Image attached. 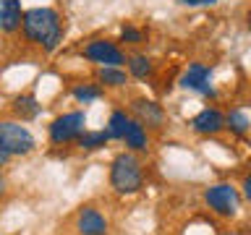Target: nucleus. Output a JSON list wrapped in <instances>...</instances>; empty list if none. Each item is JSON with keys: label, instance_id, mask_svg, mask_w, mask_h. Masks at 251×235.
<instances>
[{"label": "nucleus", "instance_id": "12", "mask_svg": "<svg viewBox=\"0 0 251 235\" xmlns=\"http://www.w3.org/2000/svg\"><path fill=\"white\" fill-rule=\"evenodd\" d=\"M121 141L126 144V149L133 152V154H136V152H147V149H149V131L139 120H133V118H131Z\"/></svg>", "mask_w": 251, "mask_h": 235}, {"label": "nucleus", "instance_id": "21", "mask_svg": "<svg viewBox=\"0 0 251 235\" xmlns=\"http://www.w3.org/2000/svg\"><path fill=\"white\" fill-rule=\"evenodd\" d=\"M180 5H188V8H196V5H215L217 0H178Z\"/></svg>", "mask_w": 251, "mask_h": 235}, {"label": "nucleus", "instance_id": "20", "mask_svg": "<svg viewBox=\"0 0 251 235\" xmlns=\"http://www.w3.org/2000/svg\"><path fill=\"white\" fill-rule=\"evenodd\" d=\"M121 42L128 45V47H136L144 42V31H141L139 26H133V24H126V26L121 29Z\"/></svg>", "mask_w": 251, "mask_h": 235}, {"label": "nucleus", "instance_id": "19", "mask_svg": "<svg viewBox=\"0 0 251 235\" xmlns=\"http://www.w3.org/2000/svg\"><path fill=\"white\" fill-rule=\"evenodd\" d=\"M251 128V120L246 118V113H241V110H230V113L225 115V131H230L233 136H246Z\"/></svg>", "mask_w": 251, "mask_h": 235}, {"label": "nucleus", "instance_id": "22", "mask_svg": "<svg viewBox=\"0 0 251 235\" xmlns=\"http://www.w3.org/2000/svg\"><path fill=\"white\" fill-rule=\"evenodd\" d=\"M241 191H243V199L246 201H251V172L246 178H243V186H241Z\"/></svg>", "mask_w": 251, "mask_h": 235}, {"label": "nucleus", "instance_id": "11", "mask_svg": "<svg viewBox=\"0 0 251 235\" xmlns=\"http://www.w3.org/2000/svg\"><path fill=\"white\" fill-rule=\"evenodd\" d=\"M21 0H0V31L13 34L21 29Z\"/></svg>", "mask_w": 251, "mask_h": 235}, {"label": "nucleus", "instance_id": "1", "mask_svg": "<svg viewBox=\"0 0 251 235\" xmlns=\"http://www.w3.org/2000/svg\"><path fill=\"white\" fill-rule=\"evenodd\" d=\"M21 31L29 45L39 47L42 52H55L63 42V21L55 8L34 5L21 16Z\"/></svg>", "mask_w": 251, "mask_h": 235}, {"label": "nucleus", "instance_id": "4", "mask_svg": "<svg viewBox=\"0 0 251 235\" xmlns=\"http://www.w3.org/2000/svg\"><path fill=\"white\" fill-rule=\"evenodd\" d=\"M204 204L209 207L212 214L230 219L241 209V191L233 183H215L204 191Z\"/></svg>", "mask_w": 251, "mask_h": 235}, {"label": "nucleus", "instance_id": "16", "mask_svg": "<svg viewBox=\"0 0 251 235\" xmlns=\"http://www.w3.org/2000/svg\"><path fill=\"white\" fill-rule=\"evenodd\" d=\"M105 89L97 84V81H81V84H74L71 86V97H74L78 105H92V102H97Z\"/></svg>", "mask_w": 251, "mask_h": 235}, {"label": "nucleus", "instance_id": "10", "mask_svg": "<svg viewBox=\"0 0 251 235\" xmlns=\"http://www.w3.org/2000/svg\"><path fill=\"white\" fill-rule=\"evenodd\" d=\"M191 131L199 136H217L220 131H225V113L217 107H204L191 118Z\"/></svg>", "mask_w": 251, "mask_h": 235}, {"label": "nucleus", "instance_id": "7", "mask_svg": "<svg viewBox=\"0 0 251 235\" xmlns=\"http://www.w3.org/2000/svg\"><path fill=\"white\" fill-rule=\"evenodd\" d=\"M178 84L188 92L201 94V97H217V89L212 84V68L204 66V63H188V68L183 70Z\"/></svg>", "mask_w": 251, "mask_h": 235}, {"label": "nucleus", "instance_id": "8", "mask_svg": "<svg viewBox=\"0 0 251 235\" xmlns=\"http://www.w3.org/2000/svg\"><path fill=\"white\" fill-rule=\"evenodd\" d=\"M131 118L133 120H139L144 128H162L165 120H168V115H165V107L160 105L157 99H149V97H136L131 99Z\"/></svg>", "mask_w": 251, "mask_h": 235}, {"label": "nucleus", "instance_id": "5", "mask_svg": "<svg viewBox=\"0 0 251 235\" xmlns=\"http://www.w3.org/2000/svg\"><path fill=\"white\" fill-rule=\"evenodd\" d=\"M0 141L13 157H24L34 152L37 141L31 136V131L21 120H0Z\"/></svg>", "mask_w": 251, "mask_h": 235}, {"label": "nucleus", "instance_id": "15", "mask_svg": "<svg viewBox=\"0 0 251 235\" xmlns=\"http://www.w3.org/2000/svg\"><path fill=\"white\" fill-rule=\"evenodd\" d=\"M39 113H42V105H39V99L34 97V94H21V97L13 99L16 120H21V123L34 120V118H39Z\"/></svg>", "mask_w": 251, "mask_h": 235}, {"label": "nucleus", "instance_id": "13", "mask_svg": "<svg viewBox=\"0 0 251 235\" xmlns=\"http://www.w3.org/2000/svg\"><path fill=\"white\" fill-rule=\"evenodd\" d=\"M126 70H128V76L131 78H139V81H147V78H152L154 73V63L149 55L144 52H131V55H126Z\"/></svg>", "mask_w": 251, "mask_h": 235}, {"label": "nucleus", "instance_id": "9", "mask_svg": "<svg viewBox=\"0 0 251 235\" xmlns=\"http://www.w3.org/2000/svg\"><path fill=\"white\" fill-rule=\"evenodd\" d=\"M107 230H110V222L97 207L86 204V207L78 209V214H76V233L78 235H107Z\"/></svg>", "mask_w": 251, "mask_h": 235}, {"label": "nucleus", "instance_id": "3", "mask_svg": "<svg viewBox=\"0 0 251 235\" xmlns=\"http://www.w3.org/2000/svg\"><path fill=\"white\" fill-rule=\"evenodd\" d=\"M84 131H86V113L84 110L63 113L47 125V136H50V144H55V146L76 144V139L81 136Z\"/></svg>", "mask_w": 251, "mask_h": 235}, {"label": "nucleus", "instance_id": "6", "mask_svg": "<svg viewBox=\"0 0 251 235\" xmlns=\"http://www.w3.org/2000/svg\"><path fill=\"white\" fill-rule=\"evenodd\" d=\"M84 58L94 63V66H123L126 63V52L121 50V45L113 39H92L84 45Z\"/></svg>", "mask_w": 251, "mask_h": 235}, {"label": "nucleus", "instance_id": "14", "mask_svg": "<svg viewBox=\"0 0 251 235\" xmlns=\"http://www.w3.org/2000/svg\"><path fill=\"white\" fill-rule=\"evenodd\" d=\"M128 70L123 66H102L97 70V84L102 89H123L126 84H128Z\"/></svg>", "mask_w": 251, "mask_h": 235}, {"label": "nucleus", "instance_id": "2", "mask_svg": "<svg viewBox=\"0 0 251 235\" xmlns=\"http://www.w3.org/2000/svg\"><path fill=\"white\" fill-rule=\"evenodd\" d=\"M110 188L118 196H133L144 188V167L141 160L133 152H121L110 162V172H107Z\"/></svg>", "mask_w": 251, "mask_h": 235}, {"label": "nucleus", "instance_id": "17", "mask_svg": "<svg viewBox=\"0 0 251 235\" xmlns=\"http://www.w3.org/2000/svg\"><path fill=\"white\" fill-rule=\"evenodd\" d=\"M110 141V136H107V131L102 128V131H89L86 128L81 136L76 139V146L81 149V152H97V149H102Z\"/></svg>", "mask_w": 251, "mask_h": 235}, {"label": "nucleus", "instance_id": "24", "mask_svg": "<svg viewBox=\"0 0 251 235\" xmlns=\"http://www.w3.org/2000/svg\"><path fill=\"white\" fill-rule=\"evenodd\" d=\"M5 193H8V178L3 175V172H0V199H3Z\"/></svg>", "mask_w": 251, "mask_h": 235}, {"label": "nucleus", "instance_id": "18", "mask_svg": "<svg viewBox=\"0 0 251 235\" xmlns=\"http://www.w3.org/2000/svg\"><path fill=\"white\" fill-rule=\"evenodd\" d=\"M128 120H131V115L126 113V110H113V113H110V118H107V125H105L107 136L115 139V141H121L123 133H126V125H128Z\"/></svg>", "mask_w": 251, "mask_h": 235}, {"label": "nucleus", "instance_id": "23", "mask_svg": "<svg viewBox=\"0 0 251 235\" xmlns=\"http://www.w3.org/2000/svg\"><path fill=\"white\" fill-rule=\"evenodd\" d=\"M11 157H13V154L8 152V149L3 146V141H0V167H5V164L11 162Z\"/></svg>", "mask_w": 251, "mask_h": 235}]
</instances>
